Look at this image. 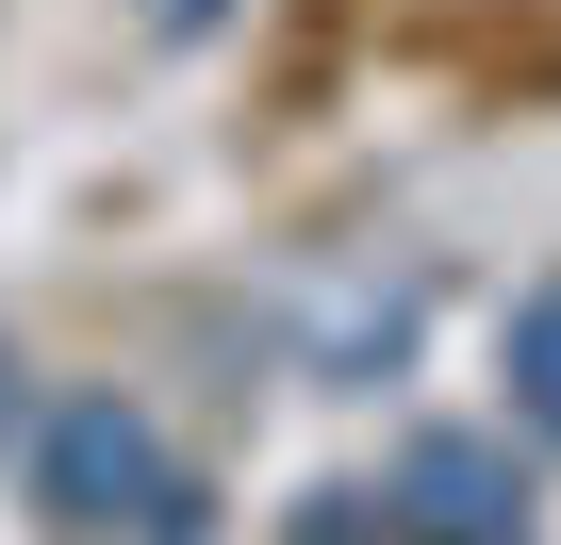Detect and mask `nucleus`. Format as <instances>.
I'll return each mask as SVG.
<instances>
[{
    "label": "nucleus",
    "instance_id": "7ed1b4c3",
    "mask_svg": "<svg viewBox=\"0 0 561 545\" xmlns=\"http://www.w3.org/2000/svg\"><path fill=\"white\" fill-rule=\"evenodd\" d=\"M512 430H545V446H561V282H528V298H512Z\"/></svg>",
    "mask_w": 561,
    "mask_h": 545
},
{
    "label": "nucleus",
    "instance_id": "20e7f679",
    "mask_svg": "<svg viewBox=\"0 0 561 545\" xmlns=\"http://www.w3.org/2000/svg\"><path fill=\"white\" fill-rule=\"evenodd\" d=\"M0 430H18V348H0Z\"/></svg>",
    "mask_w": 561,
    "mask_h": 545
},
{
    "label": "nucleus",
    "instance_id": "f257e3e1",
    "mask_svg": "<svg viewBox=\"0 0 561 545\" xmlns=\"http://www.w3.org/2000/svg\"><path fill=\"white\" fill-rule=\"evenodd\" d=\"M34 512L83 529V545H182L198 529V496H182V463H165V430L133 397H67L34 430Z\"/></svg>",
    "mask_w": 561,
    "mask_h": 545
},
{
    "label": "nucleus",
    "instance_id": "f03ea898",
    "mask_svg": "<svg viewBox=\"0 0 561 545\" xmlns=\"http://www.w3.org/2000/svg\"><path fill=\"white\" fill-rule=\"evenodd\" d=\"M397 512H413L430 545H528V479H512L495 446H462V430H430V446L397 463Z\"/></svg>",
    "mask_w": 561,
    "mask_h": 545
}]
</instances>
